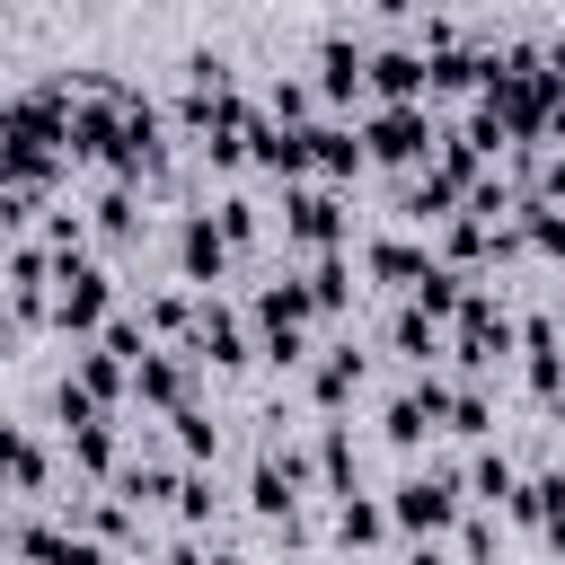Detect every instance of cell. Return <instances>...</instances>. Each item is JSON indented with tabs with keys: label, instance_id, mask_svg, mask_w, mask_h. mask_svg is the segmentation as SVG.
<instances>
[{
	"label": "cell",
	"instance_id": "1",
	"mask_svg": "<svg viewBox=\"0 0 565 565\" xmlns=\"http://www.w3.org/2000/svg\"><path fill=\"white\" fill-rule=\"evenodd\" d=\"M362 150L388 159V168H424V159H433V115H424V106H380V115L362 124Z\"/></svg>",
	"mask_w": 565,
	"mask_h": 565
},
{
	"label": "cell",
	"instance_id": "2",
	"mask_svg": "<svg viewBox=\"0 0 565 565\" xmlns=\"http://www.w3.org/2000/svg\"><path fill=\"white\" fill-rule=\"evenodd\" d=\"M388 521H397V530H415V539L450 530V521H459V477H450V468L406 477V486H397V503H388Z\"/></svg>",
	"mask_w": 565,
	"mask_h": 565
},
{
	"label": "cell",
	"instance_id": "3",
	"mask_svg": "<svg viewBox=\"0 0 565 565\" xmlns=\"http://www.w3.org/2000/svg\"><path fill=\"white\" fill-rule=\"evenodd\" d=\"M106 265H88V256H71L62 274H53V318H62V335H88V327H106Z\"/></svg>",
	"mask_w": 565,
	"mask_h": 565
},
{
	"label": "cell",
	"instance_id": "4",
	"mask_svg": "<svg viewBox=\"0 0 565 565\" xmlns=\"http://www.w3.org/2000/svg\"><path fill=\"white\" fill-rule=\"evenodd\" d=\"M282 230H291L300 247L335 256V247H344V203H335V185H291V194H282Z\"/></svg>",
	"mask_w": 565,
	"mask_h": 565
},
{
	"label": "cell",
	"instance_id": "5",
	"mask_svg": "<svg viewBox=\"0 0 565 565\" xmlns=\"http://www.w3.org/2000/svg\"><path fill=\"white\" fill-rule=\"evenodd\" d=\"M503 353H512V318H503L486 291H477V300H459V362H468V371H486V362H503Z\"/></svg>",
	"mask_w": 565,
	"mask_h": 565
},
{
	"label": "cell",
	"instance_id": "6",
	"mask_svg": "<svg viewBox=\"0 0 565 565\" xmlns=\"http://www.w3.org/2000/svg\"><path fill=\"white\" fill-rule=\"evenodd\" d=\"M318 88H327L335 106H353V97L371 88V44H353V35H327V44H318Z\"/></svg>",
	"mask_w": 565,
	"mask_h": 565
},
{
	"label": "cell",
	"instance_id": "7",
	"mask_svg": "<svg viewBox=\"0 0 565 565\" xmlns=\"http://www.w3.org/2000/svg\"><path fill=\"white\" fill-rule=\"evenodd\" d=\"M221 265H230V238L212 230V212H185L177 221V274L185 282H221Z\"/></svg>",
	"mask_w": 565,
	"mask_h": 565
},
{
	"label": "cell",
	"instance_id": "8",
	"mask_svg": "<svg viewBox=\"0 0 565 565\" xmlns=\"http://www.w3.org/2000/svg\"><path fill=\"white\" fill-rule=\"evenodd\" d=\"M371 88H380L388 106H424V53H415V44H380V53H371Z\"/></svg>",
	"mask_w": 565,
	"mask_h": 565
},
{
	"label": "cell",
	"instance_id": "9",
	"mask_svg": "<svg viewBox=\"0 0 565 565\" xmlns=\"http://www.w3.org/2000/svg\"><path fill=\"white\" fill-rule=\"evenodd\" d=\"M371 150H362V132H344V124H309V168L318 177H353Z\"/></svg>",
	"mask_w": 565,
	"mask_h": 565
},
{
	"label": "cell",
	"instance_id": "10",
	"mask_svg": "<svg viewBox=\"0 0 565 565\" xmlns=\"http://www.w3.org/2000/svg\"><path fill=\"white\" fill-rule=\"evenodd\" d=\"M309 309H318L309 282H265V291H256V327H265V335H300Z\"/></svg>",
	"mask_w": 565,
	"mask_h": 565
},
{
	"label": "cell",
	"instance_id": "11",
	"mask_svg": "<svg viewBox=\"0 0 565 565\" xmlns=\"http://www.w3.org/2000/svg\"><path fill=\"white\" fill-rule=\"evenodd\" d=\"M132 397L177 406V397H185V353H141V362H132Z\"/></svg>",
	"mask_w": 565,
	"mask_h": 565
},
{
	"label": "cell",
	"instance_id": "12",
	"mask_svg": "<svg viewBox=\"0 0 565 565\" xmlns=\"http://www.w3.org/2000/svg\"><path fill=\"white\" fill-rule=\"evenodd\" d=\"M124 380H132V362H115V353H106V344H88V353H79V362H71V388H88V397H97V406H106V397H115V388H124Z\"/></svg>",
	"mask_w": 565,
	"mask_h": 565
},
{
	"label": "cell",
	"instance_id": "13",
	"mask_svg": "<svg viewBox=\"0 0 565 565\" xmlns=\"http://www.w3.org/2000/svg\"><path fill=\"white\" fill-rule=\"evenodd\" d=\"M309 388H318V406H344V397L362 388V353H353V344H327V362H318Z\"/></svg>",
	"mask_w": 565,
	"mask_h": 565
},
{
	"label": "cell",
	"instance_id": "14",
	"mask_svg": "<svg viewBox=\"0 0 565 565\" xmlns=\"http://www.w3.org/2000/svg\"><path fill=\"white\" fill-rule=\"evenodd\" d=\"M371 274H380V282H406V291H415V282L433 274V256H424V247H406V238H380V247H371Z\"/></svg>",
	"mask_w": 565,
	"mask_h": 565
},
{
	"label": "cell",
	"instance_id": "15",
	"mask_svg": "<svg viewBox=\"0 0 565 565\" xmlns=\"http://www.w3.org/2000/svg\"><path fill=\"white\" fill-rule=\"evenodd\" d=\"M318 477H327V494H335V503L353 494V433H344V424H327V433H318Z\"/></svg>",
	"mask_w": 565,
	"mask_h": 565
},
{
	"label": "cell",
	"instance_id": "16",
	"mask_svg": "<svg viewBox=\"0 0 565 565\" xmlns=\"http://www.w3.org/2000/svg\"><path fill=\"white\" fill-rule=\"evenodd\" d=\"M468 486H477V503H503V512H512V494H521V477H512L503 450H486V459L468 468Z\"/></svg>",
	"mask_w": 565,
	"mask_h": 565
},
{
	"label": "cell",
	"instance_id": "17",
	"mask_svg": "<svg viewBox=\"0 0 565 565\" xmlns=\"http://www.w3.org/2000/svg\"><path fill=\"white\" fill-rule=\"evenodd\" d=\"M380 530H388V512H380V503H362V494H344V503H335V539H344V547H371Z\"/></svg>",
	"mask_w": 565,
	"mask_h": 565
},
{
	"label": "cell",
	"instance_id": "18",
	"mask_svg": "<svg viewBox=\"0 0 565 565\" xmlns=\"http://www.w3.org/2000/svg\"><path fill=\"white\" fill-rule=\"evenodd\" d=\"M459 300H468V291H459V265H433V274L415 282V309H424V318H450Z\"/></svg>",
	"mask_w": 565,
	"mask_h": 565
},
{
	"label": "cell",
	"instance_id": "19",
	"mask_svg": "<svg viewBox=\"0 0 565 565\" xmlns=\"http://www.w3.org/2000/svg\"><path fill=\"white\" fill-rule=\"evenodd\" d=\"M71 459H79L88 477H106V468H115V424H106V415L79 424V433H71Z\"/></svg>",
	"mask_w": 565,
	"mask_h": 565
},
{
	"label": "cell",
	"instance_id": "20",
	"mask_svg": "<svg viewBox=\"0 0 565 565\" xmlns=\"http://www.w3.org/2000/svg\"><path fill=\"white\" fill-rule=\"evenodd\" d=\"M397 353H415V362H433V353H441V327H433L424 309H397Z\"/></svg>",
	"mask_w": 565,
	"mask_h": 565
},
{
	"label": "cell",
	"instance_id": "21",
	"mask_svg": "<svg viewBox=\"0 0 565 565\" xmlns=\"http://www.w3.org/2000/svg\"><path fill=\"white\" fill-rule=\"evenodd\" d=\"M177 441H185V459H212V450H221V424H212L203 406H177Z\"/></svg>",
	"mask_w": 565,
	"mask_h": 565
},
{
	"label": "cell",
	"instance_id": "22",
	"mask_svg": "<svg viewBox=\"0 0 565 565\" xmlns=\"http://www.w3.org/2000/svg\"><path fill=\"white\" fill-rule=\"evenodd\" d=\"M344 291H353V282H344V256H318V265H309V300H318V309H344Z\"/></svg>",
	"mask_w": 565,
	"mask_h": 565
},
{
	"label": "cell",
	"instance_id": "23",
	"mask_svg": "<svg viewBox=\"0 0 565 565\" xmlns=\"http://www.w3.org/2000/svg\"><path fill=\"white\" fill-rule=\"evenodd\" d=\"M530 494H539V521H547V547L565 556V477H539Z\"/></svg>",
	"mask_w": 565,
	"mask_h": 565
},
{
	"label": "cell",
	"instance_id": "24",
	"mask_svg": "<svg viewBox=\"0 0 565 565\" xmlns=\"http://www.w3.org/2000/svg\"><path fill=\"white\" fill-rule=\"evenodd\" d=\"M424 424H433V415H424V406H415V388H406V397L388 406V441H397V450H415V441H424Z\"/></svg>",
	"mask_w": 565,
	"mask_h": 565
},
{
	"label": "cell",
	"instance_id": "25",
	"mask_svg": "<svg viewBox=\"0 0 565 565\" xmlns=\"http://www.w3.org/2000/svg\"><path fill=\"white\" fill-rule=\"evenodd\" d=\"M177 521H212V477H203V468L177 477Z\"/></svg>",
	"mask_w": 565,
	"mask_h": 565
},
{
	"label": "cell",
	"instance_id": "26",
	"mask_svg": "<svg viewBox=\"0 0 565 565\" xmlns=\"http://www.w3.org/2000/svg\"><path fill=\"white\" fill-rule=\"evenodd\" d=\"M212 230H221L230 247H238V238H256V203H247V194H230V203L212 212Z\"/></svg>",
	"mask_w": 565,
	"mask_h": 565
},
{
	"label": "cell",
	"instance_id": "27",
	"mask_svg": "<svg viewBox=\"0 0 565 565\" xmlns=\"http://www.w3.org/2000/svg\"><path fill=\"white\" fill-rule=\"evenodd\" d=\"M450 433H494V415H486V397H477V388H459V397H450Z\"/></svg>",
	"mask_w": 565,
	"mask_h": 565
},
{
	"label": "cell",
	"instance_id": "28",
	"mask_svg": "<svg viewBox=\"0 0 565 565\" xmlns=\"http://www.w3.org/2000/svg\"><path fill=\"white\" fill-rule=\"evenodd\" d=\"M141 318H150L159 335H177V327H185V300H177V291H150V309H141Z\"/></svg>",
	"mask_w": 565,
	"mask_h": 565
},
{
	"label": "cell",
	"instance_id": "29",
	"mask_svg": "<svg viewBox=\"0 0 565 565\" xmlns=\"http://www.w3.org/2000/svg\"><path fill=\"white\" fill-rule=\"evenodd\" d=\"M62 565H106V547H97V539H71V556H62Z\"/></svg>",
	"mask_w": 565,
	"mask_h": 565
},
{
	"label": "cell",
	"instance_id": "30",
	"mask_svg": "<svg viewBox=\"0 0 565 565\" xmlns=\"http://www.w3.org/2000/svg\"><path fill=\"white\" fill-rule=\"evenodd\" d=\"M406 565H450V556H441V547H433V539H424V547H415V556H406Z\"/></svg>",
	"mask_w": 565,
	"mask_h": 565
},
{
	"label": "cell",
	"instance_id": "31",
	"mask_svg": "<svg viewBox=\"0 0 565 565\" xmlns=\"http://www.w3.org/2000/svg\"><path fill=\"white\" fill-rule=\"evenodd\" d=\"M0 556H9V521H0Z\"/></svg>",
	"mask_w": 565,
	"mask_h": 565
},
{
	"label": "cell",
	"instance_id": "32",
	"mask_svg": "<svg viewBox=\"0 0 565 565\" xmlns=\"http://www.w3.org/2000/svg\"><path fill=\"white\" fill-rule=\"evenodd\" d=\"M556 327H565V300H556Z\"/></svg>",
	"mask_w": 565,
	"mask_h": 565
},
{
	"label": "cell",
	"instance_id": "33",
	"mask_svg": "<svg viewBox=\"0 0 565 565\" xmlns=\"http://www.w3.org/2000/svg\"><path fill=\"white\" fill-rule=\"evenodd\" d=\"M132 565H141V556H132Z\"/></svg>",
	"mask_w": 565,
	"mask_h": 565
}]
</instances>
